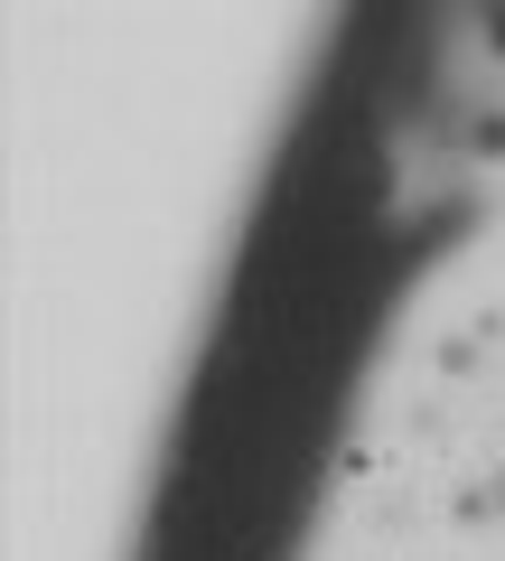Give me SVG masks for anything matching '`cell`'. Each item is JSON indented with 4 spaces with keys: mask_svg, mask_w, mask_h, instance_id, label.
Here are the masks:
<instances>
[{
    "mask_svg": "<svg viewBox=\"0 0 505 561\" xmlns=\"http://www.w3.org/2000/svg\"><path fill=\"white\" fill-rule=\"evenodd\" d=\"M449 150H459V169L486 179V197L505 206V84L459 94V113H449Z\"/></svg>",
    "mask_w": 505,
    "mask_h": 561,
    "instance_id": "cell-1",
    "label": "cell"
},
{
    "mask_svg": "<svg viewBox=\"0 0 505 561\" xmlns=\"http://www.w3.org/2000/svg\"><path fill=\"white\" fill-rule=\"evenodd\" d=\"M468 468L486 478V496H496V534H505V393L478 412V440H468Z\"/></svg>",
    "mask_w": 505,
    "mask_h": 561,
    "instance_id": "cell-2",
    "label": "cell"
}]
</instances>
